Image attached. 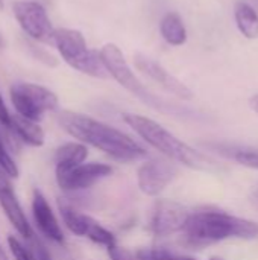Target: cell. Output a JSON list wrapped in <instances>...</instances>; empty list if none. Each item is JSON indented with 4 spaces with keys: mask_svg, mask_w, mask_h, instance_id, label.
<instances>
[{
    "mask_svg": "<svg viewBox=\"0 0 258 260\" xmlns=\"http://www.w3.org/2000/svg\"><path fill=\"white\" fill-rule=\"evenodd\" d=\"M0 9H3V0H0Z\"/></svg>",
    "mask_w": 258,
    "mask_h": 260,
    "instance_id": "32",
    "label": "cell"
},
{
    "mask_svg": "<svg viewBox=\"0 0 258 260\" xmlns=\"http://www.w3.org/2000/svg\"><path fill=\"white\" fill-rule=\"evenodd\" d=\"M32 256H33V260H52V256L49 253V250L38 241L33 242V247H32Z\"/></svg>",
    "mask_w": 258,
    "mask_h": 260,
    "instance_id": "24",
    "label": "cell"
},
{
    "mask_svg": "<svg viewBox=\"0 0 258 260\" xmlns=\"http://www.w3.org/2000/svg\"><path fill=\"white\" fill-rule=\"evenodd\" d=\"M234 18L239 30L248 40L258 38V12L252 5L246 2H237L234 6Z\"/></svg>",
    "mask_w": 258,
    "mask_h": 260,
    "instance_id": "16",
    "label": "cell"
},
{
    "mask_svg": "<svg viewBox=\"0 0 258 260\" xmlns=\"http://www.w3.org/2000/svg\"><path fill=\"white\" fill-rule=\"evenodd\" d=\"M217 146V145H216ZM220 149H227L228 157L234 158L236 161H239L240 165L246 166V168H252L258 169V149H246V148H225V146H217Z\"/></svg>",
    "mask_w": 258,
    "mask_h": 260,
    "instance_id": "20",
    "label": "cell"
},
{
    "mask_svg": "<svg viewBox=\"0 0 258 260\" xmlns=\"http://www.w3.org/2000/svg\"><path fill=\"white\" fill-rule=\"evenodd\" d=\"M113 168L105 163H82L67 171H55L58 186L65 192H78L88 189L100 180L109 177Z\"/></svg>",
    "mask_w": 258,
    "mask_h": 260,
    "instance_id": "8",
    "label": "cell"
},
{
    "mask_svg": "<svg viewBox=\"0 0 258 260\" xmlns=\"http://www.w3.org/2000/svg\"><path fill=\"white\" fill-rule=\"evenodd\" d=\"M9 120H11V113L8 111L6 104H5V101H3V98L0 94V125L8 128L9 126Z\"/></svg>",
    "mask_w": 258,
    "mask_h": 260,
    "instance_id": "25",
    "label": "cell"
},
{
    "mask_svg": "<svg viewBox=\"0 0 258 260\" xmlns=\"http://www.w3.org/2000/svg\"><path fill=\"white\" fill-rule=\"evenodd\" d=\"M32 215H33V221H35L38 230L47 239H50L56 244L64 242L62 229H61L50 204L47 203L46 197L36 189L33 190V197H32Z\"/></svg>",
    "mask_w": 258,
    "mask_h": 260,
    "instance_id": "12",
    "label": "cell"
},
{
    "mask_svg": "<svg viewBox=\"0 0 258 260\" xmlns=\"http://www.w3.org/2000/svg\"><path fill=\"white\" fill-rule=\"evenodd\" d=\"M176 177V169L164 160H148L137 171L140 190L148 197L160 195Z\"/></svg>",
    "mask_w": 258,
    "mask_h": 260,
    "instance_id": "10",
    "label": "cell"
},
{
    "mask_svg": "<svg viewBox=\"0 0 258 260\" xmlns=\"http://www.w3.org/2000/svg\"><path fill=\"white\" fill-rule=\"evenodd\" d=\"M52 44L59 52L61 58L75 70L93 76V78H106L108 73L103 69L99 52L87 46L85 37L78 29L58 27L53 30Z\"/></svg>",
    "mask_w": 258,
    "mask_h": 260,
    "instance_id": "5",
    "label": "cell"
},
{
    "mask_svg": "<svg viewBox=\"0 0 258 260\" xmlns=\"http://www.w3.org/2000/svg\"><path fill=\"white\" fill-rule=\"evenodd\" d=\"M9 98L17 114L33 122H40L47 111H55L59 105L58 96L50 88L32 82L12 84Z\"/></svg>",
    "mask_w": 258,
    "mask_h": 260,
    "instance_id": "6",
    "label": "cell"
},
{
    "mask_svg": "<svg viewBox=\"0 0 258 260\" xmlns=\"http://www.w3.org/2000/svg\"><path fill=\"white\" fill-rule=\"evenodd\" d=\"M160 32L170 46H182L187 41V29L176 12H167L160 23Z\"/></svg>",
    "mask_w": 258,
    "mask_h": 260,
    "instance_id": "17",
    "label": "cell"
},
{
    "mask_svg": "<svg viewBox=\"0 0 258 260\" xmlns=\"http://www.w3.org/2000/svg\"><path fill=\"white\" fill-rule=\"evenodd\" d=\"M84 238H88L91 242H94L97 245H103V247H109V245H114L116 244L114 235L109 230H106L105 227H102L91 216H88L87 229H85V236Z\"/></svg>",
    "mask_w": 258,
    "mask_h": 260,
    "instance_id": "19",
    "label": "cell"
},
{
    "mask_svg": "<svg viewBox=\"0 0 258 260\" xmlns=\"http://www.w3.org/2000/svg\"><path fill=\"white\" fill-rule=\"evenodd\" d=\"M252 3H254V5H252V6H254V9L258 12V0H252Z\"/></svg>",
    "mask_w": 258,
    "mask_h": 260,
    "instance_id": "31",
    "label": "cell"
},
{
    "mask_svg": "<svg viewBox=\"0 0 258 260\" xmlns=\"http://www.w3.org/2000/svg\"><path fill=\"white\" fill-rule=\"evenodd\" d=\"M190 212L182 204L172 200H158L151 216V232L155 236L164 238L182 232Z\"/></svg>",
    "mask_w": 258,
    "mask_h": 260,
    "instance_id": "9",
    "label": "cell"
},
{
    "mask_svg": "<svg viewBox=\"0 0 258 260\" xmlns=\"http://www.w3.org/2000/svg\"><path fill=\"white\" fill-rule=\"evenodd\" d=\"M100 61L103 64L105 72L114 78L125 90H128L131 94H134L135 98H138L141 102H144L146 105L166 113V114H173V116H192V113L179 105L170 104L164 99H161L160 96L154 94L151 90H148L141 81L135 76V73L132 72V69L129 67L128 61L125 59L123 52L120 50V47L114 43H108L105 44L100 52H99Z\"/></svg>",
    "mask_w": 258,
    "mask_h": 260,
    "instance_id": "4",
    "label": "cell"
},
{
    "mask_svg": "<svg viewBox=\"0 0 258 260\" xmlns=\"http://www.w3.org/2000/svg\"><path fill=\"white\" fill-rule=\"evenodd\" d=\"M106 250H108V256L111 260H137L135 254H132L129 250H126L123 247H119L117 244L106 247Z\"/></svg>",
    "mask_w": 258,
    "mask_h": 260,
    "instance_id": "23",
    "label": "cell"
},
{
    "mask_svg": "<svg viewBox=\"0 0 258 260\" xmlns=\"http://www.w3.org/2000/svg\"><path fill=\"white\" fill-rule=\"evenodd\" d=\"M123 120L128 123V126H131L135 131V134H138L144 142H148V145H151L152 148H155L170 160L181 163L195 171H204V172L222 171L219 163H216L201 151L179 140L176 136H173L169 129H166L158 122L134 113H126L123 116Z\"/></svg>",
    "mask_w": 258,
    "mask_h": 260,
    "instance_id": "2",
    "label": "cell"
},
{
    "mask_svg": "<svg viewBox=\"0 0 258 260\" xmlns=\"http://www.w3.org/2000/svg\"><path fill=\"white\" fill-rule=\"evenodd\" d=\"M210 260H222L220 257H213V259H210Z\"/></svg>",
    "mask_w": 258,
    "mask_h": 260,
    "instance_id": "33",
    "label": "cell"
},
{
    "mask_svg": "<svg viewBox=\"0 0 258 260\" xmlns=\"http://www.w3.org/2000/svg\"><path fill=\"white\" fill-rule=\"evenodd\" d=\"M9 187H11V183H9V180H8V175L0 169V192L6 190V189H9Z\"/></svg>",
    "mask_w": 258,
    "mask_h": 260,
    "instance_id": "26",
    "label": "cell"
},
{
    "mask_svg": "<svg viewBox=\"0 0 258 260\" xmlns=\"http://www.w3.org/2000/svg\"><path fill=\"white\" fill-rule=\"evenodd\" d=\"M12 14L21 30L30 40L52 44L55 27L41 3L33 0H15L12 3Z\"/></svg>",
    "mask_w": 258,
    "mask_h": 260,
    "instance_id": "7",
    "label": "cell"
},
{
    "mask_svg": "<svg viewBox=\"0 0 258 260\" xmlns=\"http://www.w3.org/2000/svg\"><path fill=\"white\" fill-rule=\"evenodd\" d=\"M59 213L62 216V221L65 224V227L76 236L84 238L85 236V229H87V221H88V215H84L81 212H78L73 206H70L65 201H59Z\"/></svg>",
    "mask_w": 258,
    "mask_h": 260,
    "instance_id": "18",
    "label": "cell"
},
{
    "mask_svg": "<svg viewBox=\"0 0 258 260\" xmlns=\"http://www.w3.org/2000/svg\"><path fill=\"white\" fill-rule=\"evenodd\" d=\"M8 129H11L14 133V136H17L21 142H24L29 146L40 148L44 145L46 134H44V129L40 126V123L29 120L17 113L11 114Z\"/></svg>",
    "mask_w": 258,
    "mask_h": 260,
    "instance_id": "14",
    "label": "cell"
},
{
    "mask_svg": "<svg viewBox=\"0 0 258 260\" xmlns=\"http://www.w3.org/2000/svg\"><path fill=\"white\" fill-rule=\"evenodd\" d=\"M251 201H252L254 206H257L258 207V184L257 186H254V189L251 190Z\"/></svg>",
    "mask_w": 258,
    "mask_h": 260,
    "instance_id": "28",
    "label": "cell"
},
{
    "mask_svg": "<svg viewBox=\"0 0 258 260\" xmlns=\"http://www.w3.org/2000/svg\"><path fill=\"white\" fill-rule=\"evenodd\" d=\"M58 122L67 134L84 145H90L105 152L117 161L129 163L146 157V149L132 137L87 114L61 111L58 114Z\"/></svg>",
    "mask_w": 258,
    "mask_h": 260,
    "instance_id": "1",
    "label": "cell"
},
{
    "mask_svg": "<svg viewBox=\"0 0 258 260\" xmlns=\"http://www.w3.org/2000/svg\"><path fill=\"white\" fill-rule=\"evenodd\" d=\"M0 260H8V256H6L5 250L2 248V245H0Z\"/></svg>",
    "mask_w": 258,
    "mask_h": 260,
    "instance_id": "29",
    "label": "cell"
},
{
    "mask_svg": "<svg viewBox=\"0 0 258 260\" xmlns=\"http://www.w3.org/2000/svg\"><path fill=\"white\" fill-rule=\"evenodd\" d=\"M249 107L252 108V111H255L258 114V93L257 94H254V96L249 99Z\"/></svg>",
    "mask_w": 258,
    "mask_h": 260,
    "instance_id": "27",
    "label": "cell"
},
{
    "mask_svg": "<svg viewBox=\"0 0 258 260\" xmlns=\"http://www.w3.org/2000/svg\"><path fill=\"white\" fill-rule=\"evenodd\" d=\"M88 157L87 145L81 142H68L61 145L55 152V171H67L82 165Z\"/></svg>",
    "mask_w": 258,
    "mask_h": 260,
    "instance_id": "15",
    "label": "cell"
},
{
    "mask_svg": "<svg viewBox=\"0 0 258 260\" xmlns=\"http://www.w3.org/2000/svg\"><path fill=\"white\" fill-rule=\"evenodd\" d=\"M8 247L14 260H33L32 253L12 235L8 236Z\"/></svg>",
    "mask_w": 258,
    "mask_h": 260,
    "instance_id": "22",
    "label": "cell"
},
{
    "mask_svg": "<svg viewBox=\"0 0 258 260\" xmlns=\"http://www.w3.org/2000/svg\"><path fill=\"white\" fill-rule=\"evenodd\" d=\"M0 169L11 178H18V175H20V171H18L14 158L9 154V149L6 146V142H5L2 133H0Z\"/></svg>",
    "mask_w": 258,
    "mask_h": 260,
    "instance_id": "21",
    "label": "cell"
},
{
    "mask_svg": "<svg viewBox=\"0 0 258 260\" xmlns=\"http://www.w3.org/2000/svg\"><path fill=\"white\" fill-rule=\"evenodd\" d=\"M195 245H207L231 238L254 239L258 236V224L217 210L190 213L182 230Z\"/></svg>",
    "mask_w": 258,
    "mask_h": 260,
    "instance_id": "3",
    "label": "cell"
},
{
    "mask_svg": "<svg viewBox=\"0 0 258 260\" xmlns=\"http://www.w3.org/2000/svg\"><path fill=\"white\" fill-rule=\"evenodd\" d=\"M134 64L138 72L155 81L158 85H161L166 91L172 93L173 96L182 99V101H190L193 99V91L178 78H175L172 73H169L161 64L154 61L152 58L143 55V53H135L134 55Z\"/></svg>",
    "mask_w": 258,
    "mask_h": 260,
    "instance_id": "11",
    "label": "cell"
},
{
    "mask_svg": "<svg viewBox=\"0 0 258 260\" xmlns=\"http://www.w3.org/2000/svg\"><path fill=\"white\" fill-rule=\"evenodd\" d=\"M0 207L3 209L6 219L15 229V232L24 239H32V236H33L32 227H30V224H29L21 206L18 203L12 187L0 192Z\"/></svg>",
    "mask_w": 258,
    "mask_h": 260,
    "instance_id": "13",
    "label": "cell"
},
{
    "mask_svg": "<svg viewBox=\"0 0 258 260\" xmlns=\"http://www.w3.org/2000/svg\"><path fill=\"white\" fill-rule=\"evenodd\" d=\"M178 260H196L193 257H187V256H178Z\"/></svg>",
    "mask_w": 258,
    "mask_h": 260,
    "instance_id": "30",
    "label": "cell"
}]
</instances>
